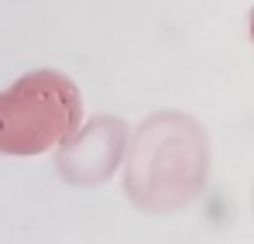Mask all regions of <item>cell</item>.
Returning <instances> with one entry per match:
<instances>
[{
    "instance_id": "cell-1",
    "label": "cell",
    "mask_w": 254,
    "mask_h": 244,
    "mask_svg": "<svg viewBox=\"0 0 254 244\" xmlns=\"http://www.w3.org/2000/svg\"><path fill=\"white\" fill-rule=\"evenodd\" d=\"M79 121V96L59 73H35L3 96V148L42 152Z\"/></svg>"
},
{
    "instance_id": "cell-2",
    "label": "cell",
    "mask_w": 254,
    "mask_h": 244,
    "mask_svg": "<svg viewBox=\"0 0 254 244\" xmlns=\"http://www.w3.org/2000/svg\"><path fill=\"white\" fill-rule=\"evenodd\" d=\"M251 38H254V10H251Z\"/></svg>"
}]
</instances>
